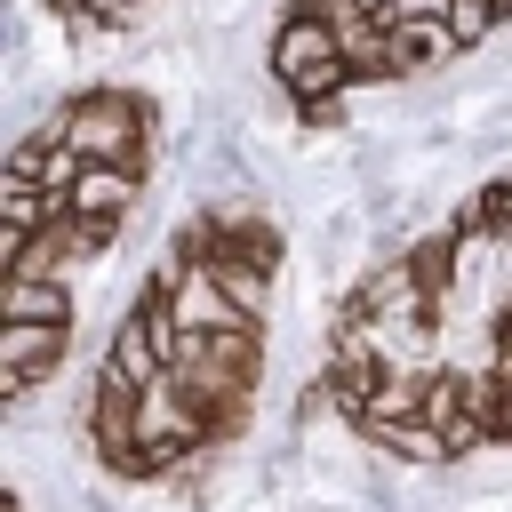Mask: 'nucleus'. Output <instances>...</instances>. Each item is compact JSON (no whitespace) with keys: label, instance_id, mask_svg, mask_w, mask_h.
Segmentation results:
<instances>
[{"label":"nucleus","instance_id":"nucleus-1","mask_svg":"<svg viewBox=\"0 0 512 512\" xmlns=\"http://www.w3.org/2000/svg\"><path fill=\"white\" fill-rule=\"evenodd\" d=\"M56 136H64L88 168H144V176H152V152H160V96H152V88H128V80H88V88L64 96Z\"/></svg>","mask_w":512,"mask_h":512},{"label":"nucleus","instance_id":"nucleus-2","mask_svg":"<svg viewBox=\"0 0 512 512\" xmlns=\"http://www.w3.org/2000/svg\"><path fill=\"white\" fill-rule=\"evenodd\" d=\"M264 72L296 96V104H320V96H352V64L336 48V32L320 16H280L272 40H264Z\"/></svg>","mask_w":512,"mask_h":512},{"label":"nucleus","instance_id":"nucleus-3","mask_svg":"<svg viewBox=\"0 0 512 512\" xmlns=\"http://www.w3.org/2000/svg\"><path fill=\"white\" fill-rule=\"evenodd\" d=\"M72 360V328H40V320H0V392L8 408L40 400Z\"/></svg>","mask_w":512,"mask_h":512},{"label":"nucleus","instance_id":"nucleus-4","mask_svg":"<svg viewBox=\"0 0 512 512\" xmlns=\"http://www.w3.org/2000/svg\"><path fill=\"white\" fill-rule=\"evenodd\" d=\"M152 288L168 296V312H176L192 336H224V328H248V320H240V304L224 296L216 264H152Z\"/></svg>","mask_w":512,"mask_h":512},{"label":"nucleus","instance_id":"nucleus-5","mask_svg":"<svg viewBox=\"0 0 512 512\" xmlns=\"http://www.w3.org/2000/svg\"><path fill=\"white\" fill-rule=\"evenodd\" d=\"M96 376H104L112 392H144V384H160V376H168V352H160V336H152V320H144L136 304H120V312H112Z\"/></svg>","mask_w":512,"mask_h":512},{"label":"nucleus","instance_id":"nucleus-6","mask_svg":"<svg viewBox=\"0 0 512 512\" xmlns=\"http://www.w3.org/2000/svg\"><path fill=\"white\" fill-rule=\"evenodd\" d=\"M352 256H368V216H360V200H328L312 216V280L320 288H344Z\"/></svg>","mask_w":512,"mask_h":512},{"label":"nucleus","instance_id":"nucleus-7","mask_svg":"<svg viewBox=\"0 0 512 512\" xmlns=\"http://www.w3.org/2000/svg\"><path fill=\"white\" fill-rule=\"evenodd\" d=\"M352 440L368 448V456H384V464H400V472H440L448 464V432L440 424H424V416H400V424H352Z\"/></svg>","mask_w":512,"mask_h":512},{"label":"nucleus","instance_id":"nucleus-8","mask_svg":"<svg viewBox=\"0 0 512 512\" xmlns=\"http://www.w3.org/2000/svg\"><path fill=\"white\" fill-rule=\"evenodd\" d=\"M136 208H152V176H144V168H80V184H72V216L136 224Z\"/></svg>","mask_w":512,"mask_h":512},{"label":"nucleus","instance_id":"nucleus-9","mask_svg":"<svg viewBox=\"0 0 512 512\" xmlns=\"http://www.w3.org/2000/svg\"><path fill=\"white\" fill-rule=\"evenodd\" d=\"M0 320L72 328L80 320V296H72V280H0Z\"/></svg>","mask_w":512,"mask_h":512},{"label":"nucleus","instance_id":"nucleus-10","mask_svg":"<svg viewBox=\"0 0 512 512\" xmlns=\"http://www.w3.org/2000/svg\"><path fill=\"white\" fill-rule=\"evenodd\" d=\"M0 264L8 280H72V240H64V216L32 240H0Z\"/></svg>","mask_w":512,"mask_h":512},{"label":"nucleus","instance_id":"nucleus-11","mask_svg":"<svg viewBox=\"0 0 512 512\" xmlns=\"http://www.w3.org/2000/svg\"><path fill=\"white\" fill-rule=\"evenodd\" d=\"M408 160H416L408 136H352V152H344V184H352V192H368V184H400Z\"/></svg>","mask_w":512,"mask_h":512},{"label":"nucleus","instance_id":"nucleus-12","mask_svg":"<svg viewBox=\"0 0 512 512\" xmlns=\"http://www.w3.org/2000/svg\"><path fill=\"white\" fill-rule=\"evenodd\" d=\"M424 384H432V360H392L384 384H376V400H368V416H376V424L424 416ZM368 416H360V424H368Z\"/></svg>","mask_w":512,"mask_h":512},{"label":"nucleus","instance_id":"nucleus-13","mask_svg":"<svg viewBox=\"0 0 512 512\" xmlns=\"http://www.w3.org/2000/svg\"><path fill=\"white\" fill-rule=\"evenodd\" d=\"M512 152V88H496V96H480L472 104V128H464V160H480V168H496Z\"/></svg>","mask_w":512,"mask_h":512},{"label":"nucleus","instance_id":"nucleus-14","mask_svg":"<svg viewBox=\"0 0 512 512\" xmlns=\"http://www.w3.org/2000/svg\"><path fill=\"white\" fill-rule=\"evenodd\" d=\"M216 280H224V296L240 304V320H248V328H264V320H272V288H280L272 272H256V264L224 256V264H216Z\"/></svg>","mask_w":512,"mask_h":512},{"label":"nucleus","instance_id":"nucleus-15","mask_svg":"<svg viewBox=\"0 0 512 512\" xmlns=\"http://www.w3.org/2000/svg\"><path fill=\"white\" fill-rule=\"evenodd\" d=\"M344 128H352V96H320V104H296L288 144H320V136H344Z\"/></svg>","mask_w":512,"mask_h":512},{"label":"nucleus","instance_id":"nucleus-16","mask_svg":"<svg viewBox=\"0 0 512 512\" xmlns=\"http://www.w3.org/2000/svg\"><path fill=\"white\" fill-rule=\"evenodd\" d=\"M448 32H456L464 56H480V48H496L504 16H496V0H456V8H448Z\"/></svg>","mask_w":512,"mask_h":512},{"label":"nucleus","instance_id":"nucleus-17","mask_svg":"<svg viewBox=\"0 0 512 512\" xmlns=\"http://www.w3.org/2000/svg\"><path fill=\"white\" fill-rule=\"evenodd\" d=\"M408 152H416V160H440V152H464V128H456V120H424V128L408 136Z\"/></svg>","mask_w":512,"mask_h":512},{"label":"nucleus","instance_id":"nucleus-18","mask_svg":"<svg viewBox=\"0 0 512 512\" xmlns=\"http://www.w3.org/2000/svg\"><path fill=\"white\" fill-rule=\"evenodd\" d=\"M448 8H456V0H392L384 24H448Z\"/></svg>","mask_w":512,"mask_h":512},{"label":"nucleus","instance_id":"nucleus-19","mask_svg":"<svg viewBox=\"0 0 512 512\" xmlns=\"http://www.w3.org/2000/svg\"><path fill=\"white\" fill-rule=\"evenodd\" d=\"M352 8H368V16H384V8H392V0H352Z\"/></svg>","mask_w":512,"mask_h":512},{"label":"nucleus","instance_id":"nucleus-20","mask_svg":"<svg viewBox=\"0 0 512 512\" xmlns=\"http://www.w3.org/2000/svg\"><path fill=\"white\" fill-rule=\"evenodd\" d=\"M496 16H504V24H512V0H496Z\"/></svg>","mask_w":512,"mask_h":512}]
</instances>
